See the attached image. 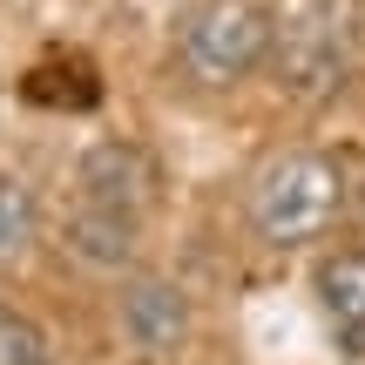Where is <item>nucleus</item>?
<instances>
[{
	"instance_id": "6",
	"label": "nucleus",
	"mask_w": 365,
	"mask_h": 365,
	"mask_svg": "<svg viewBox=\"0 0 365 365\" xmlns=\"http://www.w3.org/2000/svg\"><path fill=\"white\" fill-rule=\"evenodd\" d=\"M318 312L339 331V345L365 352V250H331L318 264Z\"/></svg>"
},
{
	"instance_id": "4",
	"label": "nucleus",
	"mask_w": 365,
	"mask_h": 365,
	"mask_svg": "<svg viewBox=\"0 0 365 365\" xmlns=\"http://www.w3.org/2000/svg\"><path fill=\"white\" fill-rule=\"evenodd\" d=\"M149 190H156V176H149V156L135 143L88 149V163H81V210H108V217H135L143 223Z\"/></svg>"
},
{
	"instance_id": "1",
	"label": "nucleus",
	"mask_w": 365,
	"mask_h": 365,
	"mask_svg": "<svg viewBox=\"0 0 365 365\" xmlns=\"http://www.w3.org/2000/svg\"><path fill=\"white\" fill-rule=\"evenodd\" d=\"M345 203H352V182H345V170L331 156H318V149H284V156H271L244 190L250 230H257L264 244H277V250L318 244V237L345 217Z\"/></svg>"
},
{
	"instance_id": "8",
	"label": "nucleus",
	"mask_w": 365,
	"mask_h": 365,
	"mask_svg": "<svg viewBox=\"0 0 365 365\" xmlns=\"http://www.w3.org/2000/svg\"><path fill=\"white\" fill-rule=\"evenodd\" d=\"M0 365H48V345H41V331L27 325L21 312H7V304H0Z\"/></svg>"
},
{
	"instance_id": "9",
	"label": "nucleus",
	"mask_w": 365,
	"mask_h": 365,
	"mask_svg": "<svg viewBox=\"0 0 365 365\" xmlns=\"http://www.w3.org/2000/svg\"><path fill=\"white\" fill-rule=\"evenodd\" d=\"M359 210H365V196H359Z\"/></svg>"
},
{
	"instance_id": "2",
	"label": "nucleus",
	"mask_w": 365,
	"mask_h": 365,
	"mask_svg": "<svg viewBox=\"0 0 365 365\" xmlns=\"http://www.w3.org/2000/svg\"><path fill=\"white\" fill-rule=\"evenodd\" d=\"M277 21L257 0H196L176 21V75L190 88H237L271 61Z\"/></svg>"
},
{
	"instance_id": "3",
	"label": "nucleus",
	"mask_w": 365,
	"mask_h": 365,
	"mask_svg": "<svg viewBox=\"0 0 365 365\" xmlns=\"http://www.w3.org/2000/svg\"><path fill=\"white\" fill-rule=\"evenodd\" d=\"M359 68V14L352 0H304L271 34V75L298 102H325Z\"/></svg>"
},
{
	"instance_id": "5",
	"label": "nucleus",
	"mask_w": 365,
	"mask_h": 365,
	"mask_svg": "<svg viewBox=\"0 0 365 365\" xmlns=\"http://www.w3.org/2000/svg\"><path fill=\"white\" fill-rule=\"evenodd\" d=\"M182 325H190V304H182L176 284H156V277H143V284L122 291V331H129L135 352H170L182 339Z\"/></svg>"
},
{
	"instance_id": "7",
	"label": "nucleus",
	"mask_w": 365,
	"mask_h": 365,
	"mask_svg": "<svg viewBox=\"0 0 365 365\" xmlns=\"http://www.w3.org/2000/svg\"><path fill=\"white\" fill-rule=\"evenodd\" d=\"M34 223H41L34 190H27L21 176H0V264L21 257V250L34 244Z\"/></svg>"
}]
</instances>
